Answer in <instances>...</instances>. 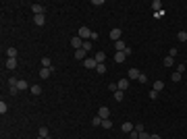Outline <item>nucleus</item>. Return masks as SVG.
<instances>
[{"mask_svg":"<svg viewBox=\"0 0 187 139\" xmlns=\"http://www.w3.org/2000/svg\"><path fill=\"white\" fill-rule=\"evenodd\" d=\"M52 73H54V66H42V68H40V77H42V79H48Z\"/></svg>","mask_w":187,"mask_h":139,"instance_id":"1","label":"nucleus"},{"mask_svg":"<svg viewBox=\"0 0 187 139\" xmlns=\"http://www.w3.org/2000/svg\"><path fill=\"white\" fill-rule=\"evenodd\" d=\"M77 35H79V37H81L83 42H85L87 37H91V31H89V29H87L85 25H81V27H79V33H77Z\"/></svg>","mask_w":187,"mask_h":139,"instance_id":"2","label":"nucleus"},{"mask_svg":"<svg viewBox=\"0 0 187 139\" xmlns=\"http://www.w3.org/2000/svg\"><path fill=\"white\" fill-rule=\"evenodd\" d=\"M98 116H100L102 121H104V119H110V110H108L106 106H100V108H98Z\"/></svg>","mask_w":187,"mask_h":139,"instance_id":"3","label":"nucleus"},{"mask_svg":"<svg viewBox=\"0 0 187 139\" xmlns=\"http://www.w3.org/2000/svg\"><path fill=\"white\" fill-rule=\"evenodd\" d=\"M71 46L75 50H81V46H83V40L79 37V35H75V37H71Z\"/></svg>","mask_w":187,"mask_h":139,"instance_id":"4","label":"nucleus"},{"mask_svg":"<svg viewBox=\"0 0 187 139\" xmlns=\"http://www.w3.org/2000/svg\"><path fill=\"white\" fill-rule=\"evenodd\" d=\"M83 64H85V68H93V71H96V66H98V62H96V58H85L83 60Z\"/></svg>","mask_w":187,"mask_h":139,"instance_id":"5","label":"nucleus"},{"mask_svg":"<svg viewBox=\"0 0 187 139\" xmlns=\"http://www.w3.org/2000/svg\"><path fill=\"white\" fill-rule=\"evenodd\" d=\"M33 23H35L38 27L46 25V15H33Z\"/></svg>","mask_w":187,"mask_h":139,"instance_id":"6","label":"nucleus"},{"mask_svg":"<svg viewBox=\"0 0 187 139\" xmlns=\"http://www.w3.org/2000/svg\"><path fill=\"white\" fill-rule=\"evenodd\" d=\"M139 75H142V73H139L137 68H129V71H127V79H129V81H133V79H139Z\"/></svg>","mask_w":187,"mask_h":139,"instance_id":"7","label":"nucleus"},{"mask_svg":"<svg viewBox=\"0 0 187 139\" xmlns=\"http://www.w3.org/2000/svg\"><path fill=\"white\" fill-rule=\"evenodd\" d=\"M31 11H33V15H44L46 13V6L44 4H31Z\"/></svg>","mask_w":187,"mask_h":139,"instance_id":"8","label":"nucleus"},{"mask_svg":"<svg viewBox=\"0 0 187 139\" xmlns=\"http://www.w3.org/2000/svg\"><path fill=\"white\" fill-rule=\"evenodd\" d=\"M125 60H127V54H125V52H116V54H114V62H116V64H123Z\"/></svg>","mask_w":187,"mask_h":139,"instance_id":"9","label":"nucleus"},{"mask_svg":"<svg viewBox=\"0 0 187 139\" xmlns=\"http://www.w3.org/2000/svg\"><path fill=\"white\" fill-rule=\"evenodd\" d=\"M116 87H119L121 91H125V89L129 87V79H127V77H123V79H121L119 83H116Z\"/></svg>","mask_w":187,"mask_h":139,"instance_id":"10","label":"nucleus"},{"mask_svg":"<svg viewBox=\"0 0 187 139\" xmlns=\"http://www.w3.org/2000/svg\"><path fill=\"white\" fill-rule=\"evenodd\" d=\"M114 48H116V52H125V50H127V46H125L123 40H119V42H114Z\"/></svg>","mask_w":187,"mask_h":139,"instance_id":"11","label":"nucleus"},{"mask_svg":"<svg viewBox=\"0 0 187 139\" xmlns=\"http://www.w3.org/2000/svg\"><path fill=\"white\" fill-rule=\"evenodd\" d=\"M75 58H77V60H85V58H87V52H85L83 48H81V50H75Z\"/></svg>","mask_w":187,"mask_h":139,"instance_id":"12","label":"nucleus"},{"mask_svg":"<svg viewBox=\"0 0 187 139\" xmlns=\"http://www.w3.org/2000/svg\"><path fill=\"white\" fill-rule=\"evenodd\" d=\"M110 40L119 42V40H121V29H112V31H110Z\"/></svg>","mask_w":187,"mask_h":139,"instance_id":"13","label":"nucleus"},{"mask_svg":"<svg viewBox=\"0 0 187 139\" xmlns=\"http://www.w3.org/2000/svg\"><path fill=\"white\" fill-rule=\"evenodd\" d=\"M114 100H116V102H123V100H125V91L116 89V91H114Z\"/></svg>","mask_w":187,"mask_h":139,"instance_id":"14","label":"nucleus"},{"mask_svg":"<svg viewBox=\"0 0 187 139\" xmlns=\"http://www.w3.org/2000/svg\"><path fill=\"white\" fill-rule=\"evenodd\" d=\"M133 129H135V125H133V123H123V131H125L127 135H129Z\"/></svg>","mask_w":187,"mask_h":139,"instance_id":"15","label":"nucleus"},{"mask_svg":"<svg viewBox=\"0 0 187 139\" xmlns=\"http://www.w3.org/2000/svg\"><path fill=\"white\" fill-rule=\"evenodd\" d=\"M17 89H29V83H27L25 79H19V83H17Z\"/></svg>","mask_w":187,"mask_h":139,"instance_id":"16","label":"nucleus"},{"mask_svg":"<svg viewBox=\"0 0 187 139\" xmlns=\"http://www.w3.org/2000/svg\"><path fill=\"white\" fill-rule=\"evenodd\" d=\"M15 66H17V58H6V68H11V71H13Z\"/></svg>","mask_w":187,"mask_h":139,"instance_id":"17","label":"nucleus"},{"mask_svg":"<svg viewBox=\"0 0 187 139\" xmlns=\"http://www.w3.org/2000/svg\"><path fill=\"white\" fill-rule=\"evenodd\" d=\"M42 66H54V64H52V58H50V56H44V58H42Z\"/></svg>","mask_w":187,"mask_h":139,"instance_id":"18","label":"nucleus"},{"mask_svg":"<svg viewBox=\"0 0 187 139\" xmlns=\"http://www.w3.org/2000/svg\"><path fill=\"white\" fill-rule=\"evenodd\" d=\"M29 91H31L33 96H40V94H42V87H40V85H31V87H29Z\"/></svg>","mask_w":187,"mask_h":139,"instance_id":"19","label":"nucleus"},{"mask_svg":"<svg viewBox=\"0 0 187 139\" xmlns=\"http://www.w3.org/2000/svg\"><path fill=\"white\" fill-rule=\"evenodd\" d=\"M152 8L158 13V11H162V2H160V0H152Z\"/></svg>","mask_w":187,"mask_h":139,"instance_id":"20","label":"nucleus"},{"mask_svg":"<svg viewBox=\"0 0 187 139\" xmlns=\"http://www.w3.org/2000/svg\"><path fill=\"white\" fill-rule=\"evenodd\" d=\"M93 58H96V62H98V64H104V58H106V56H104V52H98Z\"/></svg>","mask_w":187,"mask_h":139,"instance_id":"21","label":"nucleus"},{"mask_svg":"<svg viewBox=\"0 0 187 139\" xmlns=\"http://www.w3.org/2000/svg\"><path fill=\"white\" fill-rule=\"evenodd\" d=\"M164 66H169V68L175 66V58H173V56H166V58H164Z\"/></svg>","mask_w":187,"mask_h":139,"instance_id":"22","label":"nucleus"},{"mask_svg":"<svg viewBox=\"0 0 187 139\" xmlns=\"http://www.w3.org/2000/svg\"><path fill=\"white\" fill-rule=\"evenodd\" d=\"M164 89V81H154V91H160Z\"/></svg>","mask_w":187,"mask_h":139,"instance_id":"23","label":"nucleus"},{"mask_svg":"<svg viewBox=\"0 0 187 139\" xmlns=\"http://www.w3.org/2000/svg\"><path fill=\"white\" fill-rule=\"evenodd\" d=\"M6 56L8 58H17V48H8L6 50Z\"/></svg>","mask_w":187,"mask_h":139,"instance_id":"24","label":"nucleus"},{"mask_svg":"<svg viewBox=\"0 0 187 139\" xmlns=\"http://www.w3.org/2000/svg\"><path fill=\"white\" fill-rule=\"evenodd\" d=\"M177 40L179 42H187V31H179L177 33Z\"/></svg>","mask_w":187,"mask_h":139,"instance_id":"25","label":"nucleus"},{"mask_svg":"<svg viewBox=\"0 0 187 139\" xmlns=\"http://www.w3.org/2000/svg\"><path fill=\"white\" fill-rule=\"evenodd\" d=\"M91 125H93V127H102V119H100V116H93V119H91Z\"/></svg>","mask_w":187,"mask_h":139,"instance_id":"26","label":"nucleus"},{"mask_svg":"<svg viewBox=\"0 0 187 139\" xmlns=\"http://www.w3.org/2000/svg\"><path fill=\"white\" fill-rule=\"evenodd\" d=\"M96 73L104 75V73H106V64H98V66H96Z\"/></svg>","mask_w":187,"mask_h":139,"instance_id":"27","label":"nucleus"},{"mask_svg":"<svg viewBox=\"0 0 187 139\" xmlns=\"http://www.w3.org/2000/svg\"><path fill=\"white\" fill-rule=\"evenodd\" d=\"M17 83H19V79H15V77H11L8 79V87L13 89V87H17Z\"/></svg>","mask_w":187,"mask_h":139,"instance_id":"28","label":"nucleus"},{"mask_svg":"<svg viewBox=\"0 0 187 139\" xmlns=\"http://www.w3.org/2000/svg\"><path fill=\"white\" fill-rule=\"evenodd\" d=\"M102 127H104V129H110V127H112V121H110V119H104V121H102Z\"/></svg>","mask_w":187,"mask_h":139,"instance_id":"29","label":"nucleus"},{"mask_svg":"<svg viewBox=\"0 0 187 139\" xmlns=\"http://www.w3.org/2000/svg\"><path fill=\"white\" fill-rule=\"evenodd\" d=\"M6 112H8V106L4 102H0V114H6Z\"/></svg>","mask_w":187,"mask_h":139,"instance_id":"30","label":"nucleus"},{"mask_svg":"<svg viewBox=\"0 0 187 139\" xmlns=\"http://www.w3.org/2000/svg\"><path fill=\"white\" fill-rule=\"evenodd\" d=\"M81 48H83L85 52H89V50H91V42H87V40H85V42H83V46H81Z\"/></svg>","mask_w":187,"mask_h":139,"instance_id":"31","label":"nucleus"},{"mask_svg":"<svg viewBox=\"0 0 187 139\" xmlns=\"http://www.w3.org/2000/svg\"><path fill=\"white\" fill-rule=\"evenodd\" d=\"M40 137H48V127H40Z\"/></svg>","mask_w":187,"mask_h":139,"instance_id":"32","label":"nucleus"},{"mask_svg":"<svg viewBox=\"0 0 187 139\" xmlns=\"http://www.w3.org/2000/svg\"><path fill=\"white\" fill-rule=\"evenodd\" d=\"M171 79H173L175 83H179V81H181V73H173V75H171Z\"/></svg>","mask_w":187,"mask_h":139,"instance_id":"33","label":"nucleus"},{"mask_svg":"<svg viewBox=\"0 0 187 139\" xmlns=\"http://www.w3.org/2000/svg\"><path fill=\"white\" fill-rule=\"evenodd\" d=\"M135 131H137V133H142V131H146V129H144V123H135Z\"/></svg>","mask_w":187,"mask_h":139,"instance_id":"34","label":"nucleus"},{"mask_svg":"<svg viewBox=\"0 0 187 139\" xmlns=\"http://www.w3.org/2000/svg\"><path fill=\"white\" fill-rule=\"evenodd\" d=\"M129 139H139V133H137V131H135V129H133V131H131V133H129Z\"/></svg>","mask_w":187,"mask_h":139,"instance_id":"35","label":"nucleus"},{"mask_svg":"<svg viewBox=\"0 0 187 139\" xmlns=\"http://www.w3.org/2000/svg\"><path fill=\"white\" fill-rule=\"evenodd\" d=\"M139 139H150V133H146V131H142V133H139Z\"/></svg>","mask_w":187,"mask_h":139,"instance_id":"36","label":"nucleus"},{"mask_svg":"<svg viewBox=\"0 0 187 139\" xmlns=\"http://www.w3.org/2000/svg\"><path fill=\"white\" fill-rule=\"evenodd\" d=\"M139 83H148V77L142 73V75H139Z\"/></svg>","mask_w":187,"mask_h":139,"instance_id":"37","label":"nucleus"},{"mask_svg":"<svg viewBox=\"0 0 187 139\" xmlns=\"http://www.w3.org/2000/svg\"><path fill=\"white\" fill-rule=\"evenodd\" d=\"M108 89H110V91H112V94H114V91H116V89H119V87H116V83H110V85H108Z\"/></svg>","mask_w":187,"mask_h":139,"instance_id":"38","label":"nucleus"},{"mask_svg":"<svg viewBox=\"0 0 187 139\" xmlns=\"http://www.w3.org/2000/svg\"><path fill=\"white\" fill-rule=\"evenodd\" d=\"M185 71V64H177V73H183Z\"/></svg>","mask_w":187,"mask_h":139,"instance_id":"39","label":"nucleus"},{"mask_svg":"<svg viewBox=\"0 0 187 139\" xmlns=\"http://www.w3.org/2000/svg\"><path fill=\"white\" fill-rule=\"evenodd\" d=\"M150 98H152V100H156V98H158V91H154V89H152V91H150Z\"/></svg>","mask_w":187,"mask_h":139,"instance_id":"40","label":"nucleus"},{"mask_svg":"<svg viewBox=\"0 0 187 139\" xmlns=\"http://www.w3.org/2000/svg\"><path fill=\"white\" fill-rule=\"evenodd\" d=\"M169 56H173V58H175V56H177V48H171V52H169Z\"/></svg>","mask_w":187,"mask_h":139,"instance_id":"41","label":"nucleus"},{"mask_svg":"<svg viewBox=\"0 0 187 139\" xmlns=\"http://www.w3.org/2000/svg\"><path fill=\"white\" fill-rule=\"evenodd\" d=\"M150 139H162L160 135H150Z\"/></svg>","mask_w":187,"mask_h":139,"instance_id":"42","label":"nucleus"},{"mask_svg":"<svg viewBox=\"0 0 187 139\" xmlns=\"http://www.w3.org/2000/svg\"><path fill=\"white\" fill-rule=\"evenodd\" d=\"M38 139H46V137H40V135H38Z\"/></svg>","mask_w":187,"mask_h":139,"instance_id":"43","label":"nucleus"},{"mask_svg":"<svg viewBox=\"0 0 187 139\" xmlns=\"http://www.w3.org/2000/svg\"><path fill=\"white\" fill-rule=\"evenodd\" d=\"M46 139H52V137H46Z\"/></svg>","mask_w":187,"mask_h":139,"instance_id":"44","label":"nucleus"},{"mask_svg":"<svg viewBox=\"0 0 187 139\" xmlns=\"http://www.w3.org/2000/svg\"><path fill=\"white\" fill-rule=\"evenodd\" d=\"M185 66H187V62H185Z\"/></svg>","mask_w":187,"mask_h":139,"instance_id":"45","label":"nucleus"}]
</instances>
